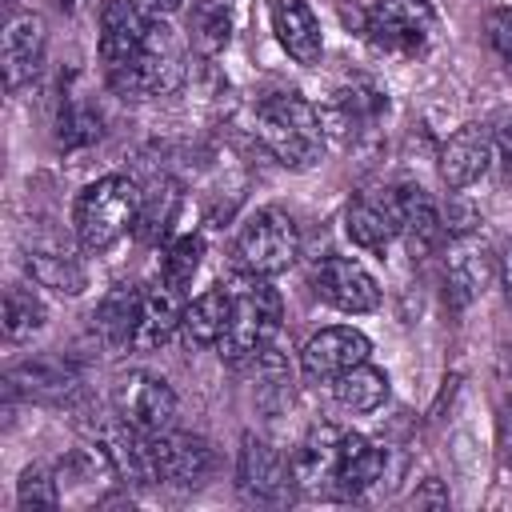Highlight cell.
<instances>
[{
	"mask_svg": "<svg viewBox=\"0 0 512 512\" xmlns=\"http://www.w3.org/2000/svg\"><path fill=\"white\" fill-rule=\"evenodd\" d=\"M256 140L276 164L308 172L324 156L320 108H312L300 92H272L256 104Z\"/></svg>",
	"mask_w": 512,
	"mask_h": 512,
	"instance_id": "1",
	"label": "cell"
},
{
	"mask_svg": "<svg viewBox=\"0 0 512 512\" xmlns=\"http://www.w3.org/2000/svg\"><path fill=\"white\" fill-rule=\"evenodd\" d=\"M220 284L232 296V320H228V332L216 344L220 360H228V364L256 360L280 332V292L268 284V276H256L248 268L232 272Z\"/></svg>",
	"mask_w": 512,
	"mask_h": 512,
	"instance_id": "2",
	"label": "cell"
},
{
	"mask_svg": "<svg viewBox=\"0 0 512 512\" xmlns=\"http://www.w3.org/2000/svg\"><path fill=\"white\" fill-rule=\"evenodd\" d=\"M140 200H144V192L128 176H100V180H92L76 196V208H72L76 240L88 252H108L112 244L124 240L128 228H136Z\"/></svg>",
	"mask_w": 512,
	"mask_h": 512,
	"instance_id": "3",
	"label": "cell"
},
{
	"mask_svg": "<svg viewBox=\"0 0 512 512\" xmlns=\"http://www.w3.org/2000/svg\"><path fill=\"white\" fill-rule=\"evenodd\" d=\"M108 84L120 92V96H168L184 84V52L172 36L168 24L156 20L152 28V40L144 44V52L136 60H128L124 68H112L108 72Z\"/></svg>",
	"mask_w": 512,
	"mask_h": 512,
	"instance_id": "4",
	"label": "cell"
},
{
	"mask_svg": "<svg viewBox=\"0 0 512 512\" xmlns=\"http://www.w3.org/2000/svg\"><path fill=\"white\" fill-rule=\"evenodd\" d=\"M300 252V232L296 220L280 208H260L244 220V228L236 232V260L240 268L256 272V276H276L284 272Z\"/></svg>",
	"mask_w": 512,
	"mask_h": 512,
	"instance_id": "5",
	"label": "cell"
},
{
	"mask_svg": "<svg viewBox=\"0 0 512 512\" xmlns=\"http://www.w3.org/2000/svg\"><path fill=\"white\" fill-rule=\"evenodd\" d=\"M368 40L392 56H420L436 36V12L428 0H376L364 20Z\"/></svg>",
	"mask_w": 512,
	"mask_h": 512,
	"instance_id": "6",
	"label": "cell"
},
{
	"mask_svg": "<svg viewBox=\"0 0 512 512\" xmlns=\"http://www.w3.org/2000/svg\"><path fill=\"white\" fill-rule=\"evenodd\" d=\"M112 408L124 424H132L136 432L152 436L172 428L176 420V392L168 388V380L152 376V372H124L112 388Z\"/></svg>",
	"mask_w": 512,
	"mask_h": 512,
	"instance_id": "7",
	"label": "cell"
},
{
	"mask_svg": "<svg viewBox=\"0 0 512 512\" xmlns=\"http://www.w3.org/2000/svg\"><path fill=\"white\" fill-rule=\"evenodd\" d=\"M148 464H152V480H164L176 488H196L212 476L216 456L204 436L164 428V432L148 436Z\"/></svg>",
	"mask_w": 512,
	"mask_h": 512,
	"instance_id": "8",
	"label": "cell"
},
{
	"mask_svg": "<svg viewBox=\"0 0 512 512\" xmlns=\"http://www.w3.org/2000/svg\"><path fill=\"white\" fill-rule=\"evenodd\" d=\"M492 280V248L488 240L476 232L464 236H448V252H444V296L452 308H468Z\"/></svg>",
	"mask_w": 512,
	"mask_h": 512,
	"instance_id": "9",
	"label": "cell"
},
{
	"mask_svg": "<svg viewBox=\"0 0 512 512\" xmlns=\"http://www.w3.org/2000/svg\"><path fill=\"white\" fill-rule=\"evenodd\" d=\"M312 288L324 304H332L340 312H372L380 304L376 276L352 256H324L312 268Z\"/></svg>",
	"mask_w": 512,
	"mask_h": 512,
	"instance_id": "10",
	"label": "cell"
},
{
	"mask_svg": "<svg viewBox=\"0 0 512 512\" xmlns=\"http://www.w3.org/2000/svg\"><path fill=\"white\" fill-rule=\"evenodd\" d=\"M156 12H144L136 0H108L100 12V60L104 68H124L144 52L156 28Z\"/></svg>",
	"mask_w": 512,
	"mask_h": 512,
	"instance_id": "11",
	"label": "cell"
},
{
	"mask_svg": "<svg viewBox=\"0 0 512 512\" xmlns=\"http://www.w3.org/2000/svg\"><path fill=\"white\" fill-rule=\"evenodd\" d=\"M340 428L332 424H312L308 436L292 448L288 468H292V488L304 496H336V460H340Z\"/></svg>",
	"mask_w": 512,
	"mask_h": 512,
	"instance_id": "12",
	"label": "cell"
},
{
	"mask_svg": "<svg viewBox=\"0 0 512 512\" xmlns=\"http://www.w3.org/2000/svg\"><path fill=\"white\" fill-rule=\"evenodd\" d=\"M236 484L248 500H260V504H276L288 496L292 488V468L288 460L260 436H244L240 444V460H236Z\"/></svg>",
	"mask_w": 512,
	"mask_h": 512,
	"instance_id": "13",
	"label": "cell"
},
{
	"mask_svg": "<svg viewBox=\"0 0 512 512\" xmlns=\"http://www.w3.org/2000/svg\"><path fill=\"white\" fill-rule=\"evenodd\" d=\"M344 232L352 236V244H360L368 252H384L400 236L392 188H368V192L352 196L344 208Z\"/></svg>",
	"mask_w": 512,
	"mask_h": 512,
	"instance_id": "14",
	"label": "cell"
},
{
	"mask_svg": "<svg viewBox=\"0 0 512 512\" xmlns=\"http://www.w3.org/2000/svg\"><path fill=\"white\" fill-rule=\"evenodd\" d=\"M492 160H496V136H488L480 124H464L440 148V180L452 192L472 188L492 168Z\"/></svg>",
	"mask_w": 512,
	"mask_h": 512,
	"instance_id": "15",
	"label": "cell"
},
{
	"mask_svg": "<svg viewBox=\"0 0 512 512\" xmlns=\"http://www.w3.org/2000/svg\"><path fill=\"white\" fill-rule=\"evenodd\" d=\"M368 352H372V344H368L364 332H356V328H324L304 344L300 368H304L308 380H336L352 364H364Z\"/></svg>",
	"mask_w": 512,
	"mask_h": 512,
	"instance_id": "16",
	"label": "cell"
},
{
	"mask_svg": "<svg viewBox=\"0 0 512 512\" xmlns=\"http://www.w3.org/2000/svg\"><path fill=\"white\" fill-rule=\"evenodd\" d=\"M396 196V220H400V240L408 244L412 256H428L444 240V216L432 204V196L420 184H392Z\"/></svg>",
	"mask_w": 512,
	"mask_h": 512,
	"instance_id": "17",
	"label": "cell"
},
{
	"mask_svg": "<svg viewBox=\"0 0 512 512\" xmlns=\"http://www.w3.org/2000/svg\"><path fill=\"white\" fill-rule=\"evenodd\" d=\"M184 292H176L172 284H164L160 276L152 284L140 288V316H136V332H132V348L152 352L160 348L184 320Z\"/></svg>",
	"mask_w": 512,
	"mask_h": 512,
	"instance_id": "18",
	"label": "cell"
},
{
	"mask_svg": "<svg viewBox=\"0 0 512 512\" xmlns=\"http://www.w3.org/2000/svg\"><path fill=\"white\" fill-rule=\"evenodd\" d=\"M44 44H48V32H44V20L36 12H16L4 28V84L8 92H16L20 84H28L44 60Z\"/></svg>",
	"mask_w": 512,
	"mask_h": 512,
	"instance_id": "19",
	"label": "cell"
},
{
	"mask_svg": "<svg viewBox=\"0 0 512 512\" xmlns=\"http://www.w3.org/2000/svg\"><path fill=\"white\" fill-rule=\"evenodd\" d=\"M268 16H272V32H276L280 48L296 64H320L324 36H320V20L312 16V8L304 0H268Z\"/></svg>",
	"mask_w": 512,
	"mask_h": 512,
	"instance_id": "20",
	"label": "cell"
},
{
	"mask_svg": "<svg viewBox=\"0 0 512 512\" xmlns=\"http://www.w3.org/2000/svg\"><path fill=\"white\" fill-rule=\"evenodd\" d=\"M384 472V452L360 436V432H344L340 436V460H336V496H360L368 492Z\"/></svg>",
	"mask_w": 512,
	"mask_h": 512,
	"instance_id": "21",
	"label": "cell"
},
{
	"mask_svg": "<svg viewBox=\"0 0 512 512\" xmlns=\"http://www.w3.org/2000/svg\"><path fill=\"white\" fill-rule=\"evenodd\" d=\"M228 320H232V296L224 284L200 292L196 300L184 304V320H180V332L188 344L196 348H212L220 344V336L228 332Z\"/></svg>",
	"mask_w": 512,
	"mask_h": 512,
	"instance_id": "22",
	"label": "cell"
},
{
	"mask_svg": "<svg viewBox=\"0 0 512 512\" xmlns=\"http://www.w3.org/2000/svg\"><path fill=\"white\" fill-rule=\"evenodd\" d=\"M24 268L28 276L40 284V288H52L60 296H80L88 288V272L76 256L60 252V248H28L24 256Z\"/></svg>",
	"mask_w": 512,
	"mask_h": 512,
	"instance_id": "23",
	"label": "cell"
},
{
	"mask_svg": "<svg viewBox=\"0 0 512 512\" xmlns=\"http://www.w3.org/2000/svg\"><path fill=\"white\" fill-rule=\"evenodd\" d=\"M232 40V0H192L188 44L196 56H220Z\"/></svg>",
	"mask_w": 512,
	"mask_h": 512,
	"instance_id": "24",
	"label": "cell"
},
{
	"mask_svg": "<svg viewBox=\"0 0 512 512\" xmlns=\"http://www.w3.org/2000/svg\"><path fill=\"white\" fill-rule=\"evenodd\" d=\"M332 396L348 412H376L388 400V376L380 368H372L368 360L364 364H352L348 372H340L332 380Z\"/></svg>",
	"mask_w": 512,
	"mask_h": 512,
	"instance_id": "25",
	"label": "cell"
},
{
	"mask_svg": "<svg viewBox=\"0 0 512 512\" xmlns=\"http://www.w3.org/2000/svg\"><path fill=\"white\" fill-rule=\"evenodd\" d=\"M136 316H140V284H116L100 304H96V332L108 344H132L136 332Z\"/></svg>",
	"mask_w": 512,
	"mask_h": 512,
	"instance_id": "26",
	"label": "cell"
},
{
	"mask_svg": "<svg viewBox=\"0 0 512 512\" xmlns=\"http://www.w3.org/2000/svg\"><path fill=\"white\" fill-rule=\"evenodd\" d=\"M72 384H76L72 368L52 360V356L28 360V364L8 372V392H28V396H64Z\"/></svg>",
	"mask_w": 512,
	"mask_h": 512,
	"instance_id": "27",
	"label": "cell"
},
{
	"mask_svg": "<svg viewBox=\"0 0 512 512\" xmlns=\"http://www.w3.org/2000/svg\"><path fill=\"white\" fill-rule=\"evenodd\" d=\"M44 320H48V308L32 288L12 284L4 292V336L8 340H28L32 332L44 328Z\"/></svg>",
	"mask_w": 512,
	"mask_h": 512,
	"instance_id": "28",
	"label": "cell"
},
{
	"mask_svg": "<svg viewBox=\"0 0 512 512\" xmlns=\"http://www.w3.org/2000/svg\"><path fill=\"white\" fill-rule=\"evenodd\" d=\"M200 260H204V240H200V236H180V240H172V244L164 248L160 280H164V284H172L176 292H184V288L192 284V276H196Z\"/></svg>",
	"mask_w": 512,
	"mask_h": 512,
	"instance_id": "29",
	"label": "cell"
},
{
	"mask_svg": "<svg viewBox=\"0 0 512 512\" xmlns=\"http://www.w3.org/2000/svg\"><path fill=\"white\" fill-rule=\"evenodd\" d=\"M172 212H176V188H168V184L148 188L144 200H140V216H136L140 240H160L172 224Z\"/></svg>",
	"mask_w": 512,
	"mask_h": 512,
	"instance_id": "30",
	"label": "cell"
},
{
	"mask_svg": "<svg viewBox=\"0 0 512 512\" xmlns=\"http://www.w3.org/2000/svg\"><path fill=\"white\" fill-rule=\"evenodd\" d=\"M56 140L64 148H84L92 140H100V112H92L88 104L72 100L60 108V120H56Z\"/></svg>",
	"mask_w": 512,
	"mask_h": 512,
	"instance_id": "31",
	"label": "cell"
},
{
	"mask_svg": "<svg viewBox=\"0 0 512 512\" xmlns=\"http://www.w3.org/2000/svg\"><path fill=\"white\" fill-rule=\"evenodd\" d=\"M16 504L28 512L36 508H56L60 504V488H56V476L44 472V468H24L20 480H16Z\"/></svg>",
	"mask_w": 512,
	"mask_h": 512,
	"instance_id": "32",
	"label": "cell"
},
{
	"mask_svg": "<svg viewBox=\"0 0 512 512\" xmlns=\"http://www.w3.org/2000/svg\"><path fill=\"white\" fill-rule=\"evenodd\" d=\"M484 40H488V48H492L504 64H512V8H492V12H488V20H484Z\"/></svg>",
	"mask_w": 512,
	"mask_h": 512,
	"instance_id": "33",
	"label": "cell"
},
{
	"mask_svg": "<svg viewBox=\"0 0 512 512\" xmlns=\"http://www.w3.org/2000/svg\"><path fill=\"white\" fill-rule=\"evenodd\" d=\"M412 504L416 508H448V488L440 480H424L416 492H412Z\"/></svg>",
	"mask_w": 512,
	"mask_h": 512,
	"instance_id": "34",
	"label": "cell"
},
{
	"mask_svg": "<svg viewBox=\"0 0 512 512\" xmlns=\"http://www.w3.org/2000/svg\"><path fill=\"white\" fill-rule=\"evenodd\" d=\"M496 156H500V164H504V172L512 176V116L500 124V132H496Z\"/></svg>",
	"mask_w": 512,
	"mask_h": 512,
	"instance_id": "35",
	"label": "cell"
},
{
	"mask_svg": "<svg viewBox=\"0 0 512 512\" xmlns=\"http://www.w3.org/2000/svg\"><path fill=\"white\" fill-rule=\"evenodd\" d=\"M504 456H508V464H512V400L504 404Z\"/></svg>",
	"mask_w": 512,
	"mask_h": 512,
	"instance_id": "36",
	"label": "cell"
},
{
	"mask_svg": "<svg viewBox=\"0 0 512 512\" xmlns=\"http://www.w3.org/2000/svg\"><path fill=\"white\" fill-rule=\"evenodd\" d=\"M148 12H176L180 8V0H140Z\"/></svg>",
	"mask_w": 512,
	"mask_h": 512,
	"instance_id": "37",
	"label": "cell"
},
{
	"mask_svg": "<svg viewBox=\"0 0 512 512\" xmlns=\"http://www.w3.org/2000/svg\"><path fill=\"white\" fill-rule=\"evenodd\" d=\"M504 284H508V296H512V244L504 252Z\"/></svg>",
	"mask_w": 512,
	"mask_h": 512,
	"instance_id": "38",
	"label": "cell"
},
{
	"mask_svg": "<svg viewBox=\"0 0 512 512\" xmlns=\"http://www.w3.org/2000/svg\"><path fill=\"white\" fill-rule=\"evenodd\" d=\"M8 4H12V0H8Z\"/></svg>",
	"mask_w": 512,
	"mask_h": 512,
	"instance_id": "39",
	"label": "cell"
}]
</instances>
